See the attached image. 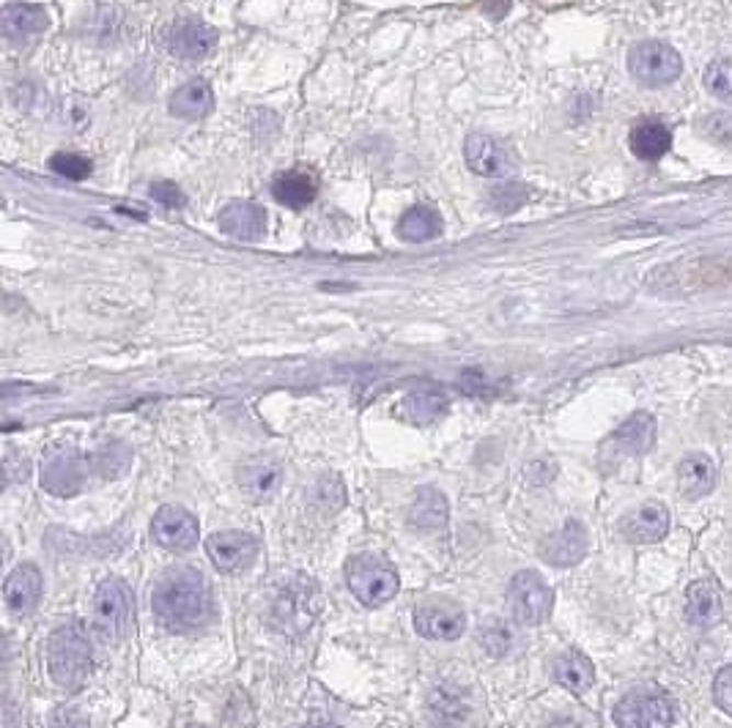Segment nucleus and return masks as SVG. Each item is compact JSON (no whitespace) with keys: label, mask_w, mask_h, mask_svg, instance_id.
<instances>
[{"label":"nucleus","mask_w":732,"mask_h":728,"mask_svg":"<svg viewBox=\"0 0 732 728\" xmlns=\"http://www.w3.org/2000/svg\"><path fill=\"white\" fill-rule=\"evenodd\" d=\"M151 608L157 614L159 625L173 633H195L206 627L214 616L212 592L195 570L168 572L154 587Z\"/></svg>","instance_id":"1"},{"label":"nucleus","mask_w":732,"mask_h":728,"mask_svg":"<svg viewBox=\"0 0 732 728\" xmlns=\"http://www.w3.org/2000/svg\"><path fill=\"white\" fill-rule=\"evenodd\" d=\"M47 671L64 691L86 685L93 671V647L82 622H66L47 641Z\"/></svg>","instance_id":"2"},{"label":"nucleus","mask_w":732,"mask_h":728,"mask_svg":"<svg viewBox=\"0 0 732 728\" xmlns=\"http://www.w3.org/2000/svg\"><path fill=\"white\" fill-rule=\"evenodd\" d=\"M724 285H732V252L669 263V266H658L647 277V288L656 294H691V291L724 288Z\"/></svg>","instance_id":"3"},{"label":"nucleus","mask_w":732,"mask_h":728,"mask_svg":"<svg viewBox=\"0 0 732 728\" xmlns=\"http://www.w3.org/2000/svg\"><path fill=\"white\" fill-rule=\"evenodd\" d=\"M322 614V592L311 578H291L283 583L278 598L272 600L269 608V619H272L274 630L283 636H302L313 627V622Z\"/></svg>","instance_id":"4"},{"label":"nucleus","mask_w":732,"mask_h":728,"mask_svg":"<svg viewBox=\"0 0 732 728\" xmlns=\"http://www.w3.org/2000/svg\"><path fill=\"white\" fill-rule=\"evenodd\" d=\"M346 583L368 608H382L398 594V572L376 554H360L346 561Z\"/></svg>","instance_id":"5"},{"label":"nucleus","mask_w":732,"mask_h":728,"mask_svg":"<svg viewBox=\"0 0 732 728\" xmlns=\"http://www.w3.org/2000/svg\"><path fill=\"white\" fill-rule=\"evenodd\" d=\"M135 625V600L129 587L119 578H108L99 583L93 594V630L102 641L119 644L124 641Z\"/></svg>","instance_id":"6"},{"label":"nucleus","mask_w":732,"mask_h":728,"mask_svg":"<svg viewBox=\"0 0 732 728\" xmlns=\"http://www.w3.org/2000/svg\"><path fill=\"white\" fill-rule=\"evenodd\" d=\"M88 471H91V460H86L75 446L55 444L42 460V488L60 499L77 496L86 488Z\"/></svg>","instance_id":"7"},{"label":"nucleus","mask_w":732,"mask_h":728,"mask_svg":"<svg viewBox=\"0 0 732 728\" xmlns=\"http://www.w3.org/2000/svg\"><path fill=\"white\" fill-rule=\"evenodd\" d=\"M629 71L647 88L669 86L684 71L678 49L664 42H642L631 47L629 53Z\"/></svg>","instance_id":"8"},{"label":"nucleus","mask_w":732,"mask_h":728,"mask_svg":"<svg viewBox=\"0 0 732 728\" xmlns=\"http://www.w3.org/2000/svg\"><path fill=\"white\" fill-rule=\"evenodd\" d=\"M508 603H510V614L514 619H519L521 625H543L552 614L554 605V592L549 589V583L543 581L538 572H519L514 576L508 589Z\"/></svg>","instance_id":"9"},{"label":"nucleus","mask_w":732,"mask_h":728,"mask_svg":"<svg viewBox=\"0 0 732 728\" xmlns=\"http://www.w3.org/2000/svg\"><path fill=\"white\" fill-rule=\"evenodd\" d=\"M217 33L198 16H179L162 31V44L170 55L184 60H201L212 53Z\"/></svg>","instance_id":"10"},{"label":"nucleus","mask_w":732,"mask_h":728,"mask_svg":"<svg viewBox=\"0 0 732 728\" xmlns=\"http://www.w3.org/2000/svg\"><path fill=\"white\" fill-rule=\"evenodd\" d=\"M673 704L658 693H631L615 709L618 728H673Z\"/></svg>","instance_id":"11"},{"label":"nucleus","mask_w":732,"mask_h":728,"mask_svg":"<svg viewBox=\"0 0 732 728\" xmlns=\"http://www.w3.org/2000/svg\"><path fill=\"white\" fill-rule=\"evenodd\" d=\"M415 630L431 641H455L466 630V614L450 600H428L415 608Z\"/></svg>","instance_id":"12"},{"label":"nucleus","mask_w":732,"mask_h":728,"mask_svg":"<svg viewBox=\"0 0 732 728\" xmlns=\"http://www.w3.org/2000/svg\"><path fill=\"white\" fill-rule=\"evenodd\" d=\"M206 554L219 572H245L258 556V539L247 532H219L206 539Z\"/></svg>","instance_id":"13"},{"label":"nucleus","mask_w":732,"mask_h":728,"mask_svg":"<svg viewBox=\"0 0 732 728\" xmlns=\"http://www.w3.org/2000/svg\"><path fill=\"white\" fill-rule=\"evenodd\" d=\"M239 488L247 499L252 501H269L278 496L280 485H283V463L278 457H247L239 466Z\"/></svg>","instance_id":"14"},{"label":"nucleus","mask_w":732,"mask_h":728,"mask_svg":"<svg viewBox=\"0 0 732 728\" xmlns=\"http://www.w3.org/2000/svg\"><path fill=\"white\" fill-rule=\"evenodd\" d=\"M151 534L162 548L190 550L198 543V517L181 507H162L154 515Z\"/></svg>","instance_id":"15"},{"label":"nucleus","mask_w":732,"mask_h":728,"mask_svg":"<svg viewBox=\"0 0 732 728\" xmlns=\"http://www.w3.org/2000/svg\"><path fill=\"white\" fill-rule=\"evenodd\" d=\"M587 545H590V539H587V528L582 526L579 521H568L563 523L558 532L549 534L538 550H541V559L547 561V565L571 567L579 565V561L585 559Z\"/></svg>","instance_id":"16"},{"label":"nucleus","mask_w":732,"mask_h":728,"mask_svg":"<svg viewBox=\"0 0 732 728\" xmlns=\"http://www.w3.org/2000/svg\"><path fill=\"white\" fill-rule=\"evenodd\" d=\"M472 713L470 696L455 682H442L428 696V720L433 728H461Z\"/></svg>","instance_id":"17"},{"label":"nucleus","mask_w":732,"mask_h":728,"mask_svg":"<svg viewBox=\"0 0 732 728\" xmlns=\"http://www.w3.org/2000/svg\"><path fill=\"white\" fill-rule=\"evenodd\" d=\"M466 164L472 173L483 179H503L510 173V157L503 143H497L488 135H470L464 146Z\"/></svg>","instance_id":"18"},{"label":"nucleus","mask_w":732,"mask_h":728,"mask_svg":"<svg viewBox=\"0 0 732 728\" xmlns=\"http://www.w3.org/2000/svg\"><path fill=\"white\" fill-rule=\"evenodd\" d=\"M219 230L230 239L258 241L267 234V212L250 201H234L219 212Z\"/></svg>","instance_id":"19"},{"label":"nucleus","mask_w":732,"mask_h":728,"mask_svg":"<svg viewBox=\"0 0 732 728\" xmlns=\"http://www.w3.org/2000/svg\"><path fill=\"white\" fill-rule=\"evenodd\" d=\"M620 532L637 545L658 543L669 532V512L662 504H642L620 521Z\"/></svg>","instance_id":"20"},{"label":"nucleus","mask_w":732,"mask_h":728,"mask_svg":"<svg viewBox=\"0 0 732 728\" xmlns=\"http://www.w3.org/2000/svg\"><path fill=\"white\" fill-rule=\"evenodd\" d=\"M5 608L14 616H27L42 600V572L33 565H20L3 587Z\"/></svg>","instance_id":"21"},{"label":"nucleus","mask_w":732,"mask_h":728,"mask_svg":"<svg viewBox=\"0 0 732 728\" xmlns=\"http://www.w3.org/2000/svg\"><path fill=\"white\" fill-rule=\"evenodd\" d=\"M47 25L49 16L42 5L11 3L5 5L3 14H0V33L14 44L31 42V38H36L38 33L47 31Z\"/></svg>","instance_id":"22"},{"label":"nucleus","mask_w":732,"mask_h":728,"mask_svg":"<svg viewBox=\"0 0 732 728\" xmlns=\"http://www.w3.org/2000/svg\"><path fill=\"white\" fill-rule=\"evenodd\" d=\"M612 450L618 455H645V452L653 450L656 444V419L651 413H634L631 419H626L612 435Z\"/></svg>","instance_id":"23"},{"label":"nucleus","mask_w":732,"mask_h":728,"mask_svg":"<svg viewBox=\"0 0 732 728\" xmlns=\"http://www.w3.org/2000/svg\"><path fill=\"white\" fill-rule=\"evenodd\" d=\"M448 499H444L439 490L423 488L409 504V517H406V521H409V526L415 528V532L433 534L448 526Z\"/></svg>","instance_id":"24"},{"label":"nucleus","mask_w":732,"mask_h":728,"mask_svg":"<svg viewBox=\"0 0 732 728\" xmlns=\"http://www.w3.org/2000/svg\"><path fill=\"white\" fill-rule=\"evenodd\" d=\"M686 619L695 627H713L722 619V594L713 581H695L686 592Z\"/></svg>","instance_id":"25"},{"label":"nucleus","mask_w":732,"mask_h":728,"mask_svg":"<svg viewBox=\"0 0 732 728\" xmlns=\"http://www.w3.org/2000/svg\"><path fill=\"white\" fill-rule=\"evenodd\" d=\"M713 485H717V466H713L711 457L695 452V455L680 460L678 488L686 499H702V496L711 493Z\"/></svg>","instance_id":"26"},{"label":"nucleus","mask_w":732,"mask_h":728,"mask_svg":"<svg viewBox=\"0 0 732 728\" xmlns=\"http://www.w3.org/2000/svg\"><path fill=\"white\" fill-rule=\"evenodd\" d=\"M212 107H214V93L203 80L184 82V86L176 88V93L170 96V113L187 121L203 118V115L212 113Z\"/></svg>","instance_id":"27"},{"label":"nucleus","mask_w":732,"mask_h":728,"mask_svg":"<svg viewBox=\"0 0 732 728\" xmlns=\"http://www.w3.org/2000/svg\"><path fill=\"white\" fill-rule=\"evenodd\" d=\"M673 148V132L658 121H642L631 132V151L645 162H656Z\"/></svg>","instance_id":"28"},{"label":"nucleus","mask_w":732,"mask_h":728,"mask_svg":"<svg viewBox=\"0 0 732 728\" xmlns=\"http://www.w3.org/2000/svg\"><path fill=\"white\" fill-rule=\"evenodd\" d=\"M554 676H558V682L565 691L582 696V693L590 691L593 682H596V669H593V663L582 652H565L563 658H558V663H554Z\"/></svg>","instance_id":"29"},{"label":"nucleus","mask_w":732,"mask_h":728,"mask_svg":"<svg viewBox=\"0 0 732 728\" xmlns=\"http://www.w3.org/2000/svg\"><path fill=\"white\" fill-rule=\"evenodd\" d=\"M272 195L274 201L283 203V206L305 208L311 206L313 197H316V181L307 173H300V170H289V173L274 179Z\"/></svg>","instance_id":"30"},{"label":"nucleus","mask_w":732,"mask_h":728,"mask_svg":"<svg viewBox=\"0 0 732 728\" xmlns=\"http://www.w3.org/2000/svg\"><path fill=\"white\" fill-rule=\"evenodd\" d=\"M448 411V397L439 389H417L404 400V417L412 424H431Z\"/></svg>","instance_id":"31"},{"label":"nucleus","mask_w":732,"mask_h":728,"mask_svg":"<svg viewBox=\"0 0 732 728\" xmlns=\"http://www.w3.org/2000/svg\"><path fill=\"white\" fill-rule=\"evenodd\" d=\"M439 230H442V219H439V214L428 206L409 208L398 223L401 239L417 241V244H420V241L437 239Z\"/></svg>","instance_id":"32"},{"label":"nucleus","mask_w":732,"mask_h":728,"mask_svg":"<svg viewBox=\"0 0 732 728\" xmlns=\"http://www.w3.org/2000/svg\"><path fill=\"white\" fill-rule=\"evenodd\" d=\"M132 466V455L124 444L119 441H108L104 446H99L97 455L91 457V468H97L104 479H115L121 474H126V468Z\"/></svg>","instance_id":"33"},{"label":"nucleus","mask_w":732,"mask_h":728,"mask_svg":"<svg viewBox=\"0 0 732 728\" xmlns=\"http://www.w3.org/2000/svg\"><path fill=\"white\" fill-rule=\"evenodd\" d=\"M477 641H481V647L486 649L492 658H503V655H508L510 647H514V630H510V625L505 619L492 616V619H488L486 625H481V630H477Z\"/></svg>","instance_id":"34"},{"label":"nucleus","mask_w":732,"mask_h":728,"mask_svg":"<svg viewBox=\"0 0 732 728\" xmlns=\"http://www.w3.org/2000/svg\"><path fill=\"white\" fill-rule=\"evenodd\" d=\"M49 168H53V173L64 175V179L69 181H82L86 175H91V162H88L86 157H80V153L71 151L55 153V157L49 159Z\"/></svg>","instance_id":"35"},{"label":"nucleus","mask_w":732,"mask_h":728,"mask_svg":"<svg viewBox=\"0 0 732 728\" xmlns=\"http://www.w3.org/2000/svg\"><path fill=\"white\" fill-rule=\"evenodd\" d=\"M706 88L722 102L732 104V64L730 60H713L706 71Z\"/></svg>","instance_id":"36"},{"label":"nucleus","mask_w":732,"mask_h":728,"mask_svg":"<svg viewBox=\"0 0 732 728\" xmlns=\"http://www.w3.org/2000/svg\"><path fill=\"white\" fill-rule=\"evenodd\" d=\"M525 201H527V190L519 184H505V186H499V190L492 192V206L503 214L516 212V208H519Z\"/></svg>","instance_id":"37"},{"label":"nucleus","mask_w":732,"mask_h":728,"mask_svg":"<svg viewBox=\"0 0 732 728\" xmlns=\"http://www.w3.org/2000/svg\"><path fill=\"white\" fill-rule=\"evenodd\" d=\"M151 197L157 203H162L165 208L184 206V195H181V190L173 184V181H157V184H151Z\"/></svg>","instance_id":"38"},{"label":"nucleus","mask_w":732,"mask_h":728,"mask_svg":"<svg viewBox=\"0 0 732 728\" xmlns=\"http://www.w3.org/2000/svg\"><path fill=\"white\" fill-rule=\"evenodd\" d=\"M713 698L722 707V713L732 715V666L722 669L717 674V682H713Z\"/></svg>","instance_id":"39"},{"label":"nucleus","mask_w":732,"mask_h":728,"mask_svg":"<svg viewBox=\"0 0 732 728\" xmlns=\"http://www.w3.org/2000/svg\"><path fill=\"white\" fill-rule=\"evenodd\" d=\"M3 477L5 482H22L27 477V457H14L9 455L3 463Z\"/></svg>","instance_id":"40"},{"label":"nucleus","mask_w":732,"mask_h":728,"mask_svg":"<svg viewBox=\"0 0 732 728\" xmlns=\"http://www.w3.org/2000/svg\"><path fill=\"white\" fill-rule=\"evenodd\" d=\"M49 728H88V724L82 718H77V715H58Z\"/></svg>","instance_id":"41"},{"label":"nucleus","mask_w":732,"mask_h":728,"mask_svg":"<svg viewBox=\"0 0 732 728\" xmlns=\"http://www.w3.org/2000/svg\"><path fill=\"white\" fill-rule=\"evenodd\" d=\"M547 728H579V724H576V720H571V718H558V720H552V724H549Z\"/></svg>","instance_id":"42"},{"label":"nucleus","mask_w":732,"mask_h":728,"mask_svg":"<svg viewBox=\"0 0 732 728\" xmlns=\"http://www.w3.org/2000/svg\"><path fill=\"white\" fill-rule=\"evenodd\" d=\"M307 728H338V726H333V724H316V726H307Z\"/></svg>","instance_id":"43"},{"label":"nucleus","mask_w":732,"mask_h":728,"mask_svg":"<svg viewBox=\"0 0 732 728\" xmlns=\"http://www.w3.org/2000/svg\"><path fill=\"white\" fill-rule=\"evenodd\" d=\"M190 728H203V726H190Z\"/></svg>","instance_id":"44"}]
</instances>
